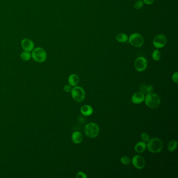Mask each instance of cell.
Returning a JSON list of instances; mask_svg holds the SVG:
<instances>
[{
  "instance_id": "8",
  "label": "cell",
  "mask_w": 178,
  "mask_h": 178,
  "mask_svg": "<svg viewBox=\"0 0 178 178\" xmlns=\"http://www.w3.org/2000/svg\"><path fill=\"white\" fill-rule=\"evenodd\" d=\"M147 66V60L143 57H137L134 63L135 69L139 72L144 71L146 69Z\"/></svg>"
},
{
  "instance_id": "16",
  "label": "cell",
  "mask_w": 178,
  "mask_h": 178,
  "mask_svg": "<svg viewBox=\"0 0 178 178\" xmlns=\"http://www.w3.org/2000/svg\"><path fill=\"white\" fill-rule=\"evenodd\" d=\"M116 39H117V41L119 42L124 43L127 41L128 36L125 34L121 33V34H119L117 35Z\"/></svg>"
},
{
  "instance_id": "26",
  "label": "cell",
  "mask_w": 178,
  "mask_h": 178,
  "mask_svg": "<svg viewBox=\"0 0 178 178\" xmlns=\"http://www.w3.org/2000/svg\"><path fill=\"white\" fill-rule=\"evenodd\" d=\"M63 89L66 92H71L72 88L71 86H70V85H66L64 86Z\"/></svg>"
},
{
  "instance_id": "1",
  "label": "cell",
  "mask_w": 178,
  "mask_h": 178,
  "mask_svg": "<svg viewBox=\"0 0 178 178\" xmlns=\"http://www.w3.org/2000/svg\"><path fill=\"white\" fill-rule=\"evenodd\" d=\"M144 101L146 106L151 109L157 108L160 104L159 96L153 92L148 93L146 95Z\"/></svg>"
},
{
  "instance_id": "9",
  "label": "cell",
  "mask_w": 178,
  "mask_h": 178,
  "mask_svg": "<svg viewBox=\"0 0 178 178\" xmlns=\"http://www.w3.org/2000/svg\"><path fill=\"white\" fill-rule=\"evenodd\" d=\"M132 164L135 168L142 169L145 166V160L142 156L137 155L132 158Z\"/></svg>"
},
{
  "instance_id": "27",
  "label": "cell",
  "mask_w": 178,
  "mask_h": 178,
  "mask_svg": "<svg viewBox=\"0 0 178 178\" xmlns=\"http://www.w3.org/2000/svg\"><path fill=\"white\" fill-rule=\"evenodd\" d=\"M153 87L152 85H150V86H147V93H152L153 92Z\"/></svg>"
},
{
  "instance_id": "19",
  "label": "cell",
  "mask_w": 178,
  "mask_h": 178,
  "mask_svg": "<svg viewBox=\"0 0 178 178\" xmlns=\"http://www.w3.org/2000/svg\"><path fill=\"white\" fill-rule=\"evenodd\" d=\"M31 54L29 52L25 51L21 54V59L23 60V61H29V60L31 59Z\"/></svg>"
},
{
  "instance_id": "2",
  "label": "cell",
  "mask_w": 178,
  "mask_h": 178,
  "mask_svg": "<svg viewBox=\"0 0 178 178\" xmlns=\"http://www.w3.org/2000/svg\"><path fill=\"white\" fill-rule=\"evenodd\" d=\"M147 147L148 150L152 153H157L162 149L163 143L161 139L155 137L148 141Z\"/></svg>"
},
{
  "instance_id": "15",
  "label": "cell",
  "mask_w": 178,
  "mask_h": 178,
  "mask_svg": "<svg viewBox=\"0 0 178 178\" xmlns=\"http://www.w3.org/2000/svg\"><path fill=\"white\" fill-rule=\"evenodd\" d=\"M69 83L70 86L75 87L79 82V77L76 74H71L69 77Z\"/></svg>"
},
{
  "instance_id": "4",
  "label": "cell",
  "mask_w": 178,
  "mask_h": 178,
  "mask_svg": "<svg viewBox=\"0 0 178 178\" xmlns=\"http://www.w3.org/2000/svg\"><path fill=\"white\" fill-rule=\"evenodd\" d=\"M99 127L96 123H88L85 127V133L87 137L95 138L97 137L99 133Z\"/></svg>"
},
{
  "instance_id": "24",
  "label": "cell",
  "mask_w": 178,
  "mask_h": 178,
  "mask_svg": "<svg viewBox=\"0 0 178 178\" xmlns=\"http://www.w3.org/2000/svg\"><path fill=\"white\" fill-rule=\"evenodd\" d=\"M76 178H87V176L86 175L85 173L80 171V172H78L76 176Z\"/></svg>"
},
{
  "instance_id": "28",
  "label": "cell",
  "mask_w": 178,
  "mask_h": 178,
  "mask_svg": "<svg viewBox=\"0 0 178 178\" xmlns=\"http://www.w3.org/2000/svg\"><path fill=\"white\" fill-rule=\"evenodd\" d=\"M155 0H143V2L147 5H151L154 2Z\"/></svg>"
},
{
  "instance_id": "13",
  "label": "cell",
  "mask_w": 178,
  "mask_h": 178,
  "mask_svg": "<svg viewBox=\"0 0 178 178\" xmlns=\"http://www.w3.org/2000/svg\"><path fill=\"white\" fill-rule=\"evenodd\" d=\"M80 112L84 115L89 116L93 113V109L89 105H84L81 107Z\"/></svg>"
},
{
  "instance_id": "25",
  "label": "cell",
  "mask_w": 178,
  "mask_h": 178,
  "mask_svg": "<svg viewBox=\"0 0 178 178\" xmlns=\"http://www.w3.org/2000/svg\"><path fill=\"white\" fill-rule=\"evenodd\" d=\"M172 80L176 83H178V72H175L172 75Z\"/></svg>"
},
{
  "instance_id": "7",
  "label": "cell",
  "mask_w": 178,
  "mask_h": 178,
  "mask_svg": "<svg viewBox=\"0 0 178 178\" xmlns=\"http://www.w3.org/2000/svg\"><path fill=\"white\" fill-rule=\"evenodd\" d=\"M167 38L164 34H158L154 37L153 45L156 49H162L166 45Z\"/></svg>"
},
{
  "instance_id": "17",
  "label": "cell",
  "mask_w": 178,
  "mask_h": 178,
  "mask_svg": "<svg viewBox=\"0 0 178 178\" xmlns=\"http://www.w3.org/2000/svg\"><path fill=\"white\" fill-rule=\"evenodd\" d=\"M177 142L176 140H171L168 144V150L170 152L174 151L177 147Z\"/></svg>"
},
{
  "instance_id": "3",
  "label": "cell",
  "mask_w": 178,
  "mask_h": 178,
  "mask_svg": "<svg viewBox=\"0 0 178 178\" xmlns=\"http://www.w3.org/2000/svg\"><path fill=\"white\" fill-rule=\"evenodd\" d=\"M31 57L35 61L42 63L47 59V52L42 48L38 47L33 50Z\"/></svg>"
},
{
  "instance_id": "14",
  "label": "cell",
  "mask_w": 178,
  "mask_h": 178,
  "mask_svg": "<svg viewBox=\"0 0 178 178\" xmlns=\"http://www.w3.org/2000/svg\"><path fill=\"white\" fill-rule=\"evenodd\" d=\"M72 141L74 143H80L83 140V135L79 131H75L72 135Z\"/></svg>"
},
{
  "instance_id": "18",
  "label": "cell",
  "mask_w": 178,
  "mask_h": 178,
  "mask_svg": "<svg viewBox=\"0 0 178 178\" xmlns=\"http://www.w3.org/2000/svg\"><path fill=\"white\" fill-rule=\"evenodd\" d=\"M152 58L153 60L156 61H159L161 57H162V54L161 53L158 49L155 50L152 53Z\"/></svg>"
},
{
  "instance_id": "6",
  "label": "cell",
  "mask_w": 178,
  "mask_h": 178,
  "mask_svg": "<svg viewBox=\"0 0 178 178\" xmlns=\"http://www.w3.org/2000/svg\"><path fill=\"white\" fill-rule=\"evenodd\" d=\"M129 42L135 47L139 48L143 45L144 39L142 36L139 33H133L130 36Z\"/></svg>"
},
{
  "instance_id": "10",
  "label": "cell",
  "mask_w": 178,
  "mask_h": 178,
  "mask_svg": "<svg viewBox=\"0 0 178 178\" xmlns=\"http://www.w3.org/2000/svg\"><path fill=\"white\" fill-rule=\"evenodd\" d=\"M21 45L24 51L29 52L33 51L35 47V45L33 41L28 38L23 39L21 42Z\"/></svg>"
},
{
  "instance_id": "11",
  "label": "cell",
  "mask_w": 178,
  "mask_h": 178,
  "mask_svg": "<svg viewBox=\"0 0 178 178\" xmlns=\"http://www.w3.org/2000/svg\"><path fill=\"white\" fill-rule=\"evenodd\" d=\"M145 99V95L143 92H135L132 97V101L134 104H139L143 102Z\"/></svg>"
},
{
  "instance_id": "22",
  "label": "cell",
  "mask_w": 178,
  "mask_h": 178,
  "mask_svg": "<svg viewBox=\"0 0 178 178\" xmlns=\"http://www.w3.org/2000/svg\"><path fill=\"white\" fill-rule=\"evenodd\" d=\"M121 162L124 165H128L130 163L131 159L127 156H123L121 158Z\"/></svg>"
},
{
  "instance_id": "21",
  "label": "cell",
  "mask_w": 178,
  "mask_h": 178,
  "mask_svg": "<svg viewBox=\"0 0 178 178\" xmlns=\"http://www.w3.org/2000/svg\"><path fill=\"white\" fill-rule=\"evenodd\" d=\"M141 137L142 141L144 142H148L150 139V135H148L147 133H145V132L142 133Z\"/></svg>"
},
{
  "instance_id": "23",
  "label": "cell",
  "mask_w": 178,
  "mask_h": 178,
  "mask_svg": "<svg viewBox=\"0 0 178 178\" xmlns=\"http://www.w3.org/2000/svg\"><path fill=\"white\" fill-rule=\"evenodd\" d=\"M147 86L145 84H141L139 87V89L141 92H143V94L147 93Z\"/></svg>"
},
{
  "instance_id": "12",
  "label": "cell",
  "mask_w": 178,
  "mask_h": 178,
  "mask_svg": "<svg viewBox=\"0 0 178 178\" xmlns=\"http://www.w3.org/2000/svg\"><path fill=\"white\" fill-rule=\"evenodd\" d=\"M146 147L147 145L145 142L143 141L139 142L135 145L134 150L137 153H142L145 150Z\"/></svg>"
},
{
  "instance_id": "5",
  "label": "cell",
  "mask_w": 178,
  "mask_h": 178,
  "mask_svg": "<svg viewBox=\"0 0 178 178\" xmlns=\"http://www.w3.org/2000/svg\"><path fill=\"white\" fill-rule=\"evenodd\" d=\"M72 98L77 102H82L85 98L84 89L80 86H75L71 90Z\"/></svg>"
},
{
  "instance_id": "20",
  "label": "cell",
  "mask_w": 178,
  "mask_h": 178,
  "mask_svg": "<svg viewBox=\"0 0 178 178\" xmlns=\"http://www.w3.org/2000/svg\"><path fill=\"white\" fill-rule=\"evenodd\" d=\"M144 5V2L142 1H137L135 3L134 5V7L136 10H140L141 9Z\"/></svg>"
}]
</instances>
